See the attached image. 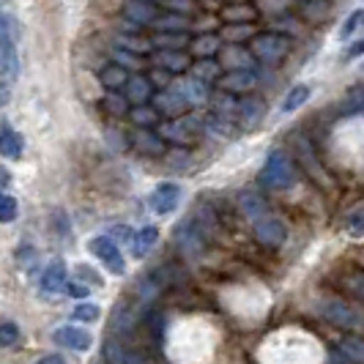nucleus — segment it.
I'll list each match as a JSON object with an SVG mask.
<instances>
[{
  "instance_id": "obj_36",
  "label": "nucleus",
  "mask_w": 364,
  "mask_h": 364,
  "mask_svg": "<svg viewBox=\"0 0 364 364\" xmlns=\"http://www.w3.org/2000/svg\"><path fill=\"white\" fill-rule=\"evenodd\" d=\"M296 148H299V159H301V164L310 170L315 178H321V170H318V164H315V154H312L310 143H307L304 137H299V140H296Z\"/></svg>"
},
{
  "instance_id": "obj_17",
  "label": "nucleus",
  "mask_w": 364,
  "mask_h": 364,
  "mask_svg": "<svg viewBox=\"0 0 364 364\" xmlns=\"http://www.w3.org/2000/svg\"><path fill=\"white\" fill-rule=\"evenodd\" d=\"M132 140H134V148H137L140 154H146V156H162L164 154V137L156 134V132H151V129L137 127Z\"/></svg>"
},
{
  "instance_id": "obj_20",
  "label": "nucleus",
  "mask_w": 364,
  "mask_h": 364,
  "mask_svg": "<svg viewBox=\"0 0 364 364\" xmlns=\"http://www.w3.org/2000/svg\"><path fill=\"white\" fill-rule=\"evenodd\" d=\"M14 63V38H11V19L0 11V69Z\"/></svg>"
},
{
  "instance_id": "obj_56",
  "label": "nucleus",
  "mask_w": 364,
  "mask_h": 364,
  "mask_svg": "<svg viewBox=\"0 0 364 364\" xmlns=\"http://www.w3.org/2000/svg\"><path fill=\"white\" fill-rule=\"evenodd\" d=\"M304 3H307V0H304Z\"/></svg>"
},
{
  "instance_id": "obj_6",
  "label": "nucleus",
  "mask_w": 364,
  "mask_h": 364,
  "mask_svg": "<svg viewBox=\"0 0 364 364\" xmlns=\"http://www.w3.org/2000/svg\"><path fill=\"white\" fill-rule=\"evenodd\" d=\"M53 340L58 343V346L69 348V350H88V348L93 346V337L85 331V328L74 326V323H69V326H58L53 331Z\"/></svg>"
},
{
  "instance_id": "obj_41",
  "label": "nucleus",
  "mask_w": 364,
  "mask_h": 364,
  "mask_svg": "<svg viewBox=\"0 0 364 364\" xmlns=\"http://www.w3.org/2000/svg\"><path fill=\"white\" fill-rule=\"evenodd\" d=\"M343 285H346V291L353 293L356 299H364V272H356V274H350V277H346Z\"/></svg>"
},
{
  "instance_id": "obj_52",
  "label": "nucleus",
  "mask_w": 364,
  "mask_h": 364,
  "mask_svg": "<svg viewBox=\"0 0 364 364\" xmlns=\"http://www.w3.org/2000/svg\"><path fill=\"white\" fill-rule=\"evenodd\" d=\"M36 364H66V362H63V359H60L58 353H50V356H41V359H38Z\"/></svg>"
},
{
  "instance_id": "obj_49",
  "label": "nucleus",
  "mask_w": 364,
  "mask_h": 364,
  "mask_svg": "<svg viewBox=\"0 0 364 364\" xmlns=\"http://www.w3.org/2000/svg\"><path fill=\"white\" fill-rule=\"evenodd\" d=\"M151 82H154V85H167V82H170V72H164V69L156 66V72L151 74Z\"/></svg>"
},
{
  "instance_id": "obj_3",
  "label": "nucleus",
  "mask_w": 364,
  "mask_h": 364,
  "mask_svg": "<svg viewBox=\"0 0 364 364\" xmlns=\"http://www.w3.org/2000/svg\"><path fill=\"white\" fill-rule=\"evenodd\" d=\"M88 252H91L93 257H99L109 274H115V277H124V274H127V260H124V255H121L118 244H115L109 236L91 238V241H88Z\"/></svg>"
},
{
  "instance_id": "obj_4",
  "label": "nucleus",
  "mask_w": 364,
  "mask_h": 364,
  "mask_svg": "<svg viewBox=\"0 0 364 364\" xmlns=\"http://www.w3.org/2000/svg\"><path fill=\"white\" fill-rule=\"evenodd\" d=\"M181 198H183V192L178 183L164 181L148 195V205H151L154 214H162L164 217V214H173V211L181 205Z\"/></svg>"
},
{
  "instance_id": "obj_8",
  "label": "nucleus",
  "mask_w": 364,
  "mask_h": 364,
  "mask_svg": "<svg viewBox=\"0 0 364 364\" xmlns=\"http://www.w3.org/2000/svg\"><path fill=\"white\" fill-rule=\"evenodd\" d=\"M257 85L255 69H233L219 77V88L228 93H250Z\"/></svg>"
},
{
  "instance_id": "obj_5",
  "label": "nucleus",
  "mask_w": 364,
  "mask_h": 364,
  "mask_svg": "<svg viewBox=\"0 0 364 364\" xmlns=\"http://www.w3.org/2000/svg\"><path fill=\"white\" fill-rule=\"evenodd\" d=\"M255 238L263 244V247H282L285 244V238H288V228H285V222L282 219L272 217V214H266V217H260L255 222Z\"/></svg>"
},
{
  "instance_id": "obj_38",
  "label": "nucleus",
  "mask_w": 364,
  "mask_h": 364,
  "mask_svg": "<svg viewBox=\"0 0 364 364\" xmlns=\"http://www.w3.org/2000/svg\"><path fill=\"white\" fill-rule=\"evenodd\" d=\"M362 25H364V9H356V11L346 19V25L340 28V38H350Z\"/></svg>"
},
{
  "instance_id": "obj_48",
  "label": "nucleus",
  "mask_w": 364,
  "mask_h": 364,
  "mask_svg": "<svg viewBox=\"0 0 364 364\" xmlns=\"http://www.w3.org/2000/svg\"><path fill=\"white\" fill-rule=\"evenodd\" d=\"M66 291H69L72 299H85V296H88V288H85V285H80V282H69V285H66Z\"/></svg>"
},
{
  "instance_id": "obj_42",
  "label": "nucleus",
  "mask_w": 364,
  "mask_h": 364,
  "mask_svg": "<svg viewBox=\"0 0 364 364\" xmlns=\"http://www.w3.org/2000/svg\"><path fill=\"white\" fill-rule=\"evenodd\" d=\"M115 60H118L121 66H127V69H140V66H143V55H134V53H129V50H121V47H118V53H115Z\"/></svg>"
},
{
  "instance_id": "obj_50",
  "label": "nucleus",
  "mask_w": 364,
  "mask_h": 364,
  "mask_svg": "<svg viewBox=\"0 0 364 364\" xmlns=\"http://www.w3.org/2000/svg\"><path fill=\"white\" fill-rule=\"evenodd\" d=\"M350 107L359 109V112H364V88H359V91L350 93Z\"/></svg>"
},
{
  "instance_id": "obj_43",
  "label": "nucleus",
  "mask_w": 364,
  "mask_h": 364,
  "mask_svg": "<svg viewBox=\"0 0 364 364\" xmlns=\"http://www.w3.org/2000/svg\"><path fill=\"white\" fill-rule=\"evenodd\" d=\"M74 274H77L80 279H85L88 285H96V288H102V285H105V279L93 272L91 266H77V269H74Z\"/></svg>"
},
{
  "instance_id": "obj_18",
  "label": "nucleus",
  "mask_w": 364,
  "mask_h": 364,
  "mask_svg": "<svg viewBox=\"0 0 364 364\" xmlns=\"http://www.w3.org/2000/svg\"><path fill=\"white\" fill-rule=\"evenodd\" d=\"M0 156L11 159V162H17L22 156V137H19L17 129L9 127V124L0 127Z\"/></svg>"
},
{
  "instance_id": "obj_10",
  "label": "nucleus",
  "mask_w": 364,
  "mask_h": 364,
  "mask_svg": "<svg viewBox=\"0 0 364 364\" xmlns=\"http://www.w3.org/2000/svg\"><path fill=\"white\" fill-rule=\"evenodd\" d=\"M323 318H326L328 323H334V326L340 328H353L359 323V318H356V312L348 307L343 299H331L323 304Z\"/></svg>"
},
{
  "instance_id": "obj_51",
  "label": "nucleus",
  "mask_w": 364,
  "mask_h": 364,
  "mask_svg": "<svg viewBox=\"0 0 364 364\" xmlns=\"http://www.w3.org/2000/svg\"><path fill=\"white\" fill-rule=\"evenodd\" d=\"M328 364H353V362L348 359V356L343 353V350H334V353L328 356Z\"/></svg>"
},
{
  "instance_id": "obj_7",
  "label": "nucleus",
  "mask_w": 364,
  "mask_h": 364,
  "mask_svg": "<svg viewBox=\"0 0 364 364\" xmlns=\"http://www.w3.org/2000/svg\"><path fill=\"white\" fill-rule=\"evenodd\" d=\"M219 63H222V69H228V72H233V69H252L255 66V55L250 47H241V44H228V47H222L219 50Z\"/></svg>"
},
{
  "instance_id": "obj_23",
  "label": "nucleus",
  "mask_w": 364,
  "mask_h": 364,
  "mask_svg": "<svg viewBox=\"0 0 364 364\" xmlns=\"http://www.w3.org/2000/svg\"><path fill=\"white\" fill-rule=\"evenodd\" d=\"M178 91L183 93V99H186L189 105H205V102H208V96H211L208 82H203V80H198V77L183 80L181 85H178Z\"/></svg>"
},
{
  "instance_id": "obj_46",
  "label": "nucleus",
  "mask_w": 364,
  "mask_h": 364,
  "mask_svg": "<svg viewBox=\"0 0 364 364\" xmlns=\"http://www.w3.org/2000/svg\"><path fill=\"white\" fill-rule=\"evenodd\" d=\"M328 14V3H321V0H307V19H318Z\"/></svg>"
},
{
  "instance_id": "obj_55",
  "label": "nucleus",
  "mask_w": 364,
  "mask_h": 364,
  "mask_svg": "<svg viewBox=\"0 0 364 364\" xmlns=\"http://www.w3.org/2000/svg\"><path fill=\"white\" fill-rule=\"evenodd\" d=\"M9 181H11V176H9V173L0 167V189H3V186H9Z\"/></svg>"
},
{
  "instance_id": "obj_11",
  "label": "nucleus",
  "mask_w": 364,
  "mask_h": 364,
  "mask_svg": "<svg viewBox=\"0 0 364 364\" xmlns=\"http://www.w3.org/2000/svg\"><path fill=\"white\" fill-rule=\"evenodd\" d=\"M176 241L181 244V252L186 255H198L203 250V230L198 228V222L195 219H186L178 225V230H176Z\"/></svg>"
},
{
  "instance_id": "obj_45",
  "label": "nucleus",
  "mask_w": 364,
  "mask_h": 364,
  "mask_svg": "<svg viewBox=\"0 0 364 364\" xmlns=\"http://www.w3.org/2000/svg\"><path fill=\"white\" fill-rule=\"evenodd\" d=\"M348 233H350L353 238L364 236V208L362 211H356L353 217L348 219Z\"/></svg>"
},
{
  "instance_id": "obj_12",
  "label": "nucleus",
  "mask_w": 364,
  "mask_h": 364,
  "mask_svg": "<svg viewBox=\"0 0 364 364\" xmlns=\"http://www.w3.org/2000/svg\"><path fill=\"white\" fill-rule=\"evenodd\" d=\"M156 17H159V11H156L154 0H127V6H124V19L140 25V28L154 25Z\"/></svg>"
},
{
  "instance_id": "obj_30",
  "label": "nucleus",
  "mask_w": 364,
  "mask_h": 364,
  "mask_svg": "<svg viewBox=\"0 0 364 364\" xmlns=\"http://www.w3.org/2000/svg\"><path fill=\"white\" fill-rule=\"evenodd\" d=\"M310 96H312V88L307 82L293 85L291 91H288V96H285V102H282V112H296L299 107H304Z\"/></svg>"
},
{
  "instance_id": "obj_37",
  "label": "nucleus",
  "mask_w": 364,
  "mask_h": 364,
  "mask_svg": "<svg viewBox=\"0 0 364 364\" xmlns=\"http://www.w3.org/2000/svg\"><path fill=\"white\" fill-rule=\"evenodd\" d=\"M19 214L17 198H11L9 192H0V222H14Z\"/></svg>"
},
{
  "instance_id": "obj_31",
  "label": "nucleus",
  "mask_w": 364,
  "mask_h": 364,
  "mask_svg": "<svg viewBox=\"0 0 364 364\" xmlns=\"http://www.w3.org/2000/svg\"><path fill=\"white\" fill-rule=\"evenodd\" d=\"M238 205H241V211L252 219V222H257L260 217H266V203H263V198L255 195V192H241Z\"/></svg>"
},
{
  "instance_id": "obj_47",
  "label": "nucleus",
  "mask_w": 364,
  "mask_h": 364,
  "mask_svg": "<svg viewBox=\"0 0 364 364\" xmlns=\"http://www.w3.org/2000/svg\"><path fill=\"white\" fill-rule=\"evenodd\" d=\"M260 9L263 11H277V14H282V11H288V0H260Z\"/></svg>"
},
{
  "instance_id": "obj_25",
  "label": "nucleus",
  "mask_w": 364,
  "mask_h": 364,
  "mask_svg": "<svg viewBox=\"0 0 364 364\" xmlns=\"http://www.w3.org/2000/svg\"><path fill=\"white\" fill-rule=\"evenodd\" d=\"M189 25H192L189 17L178 14V11H167V14H159V17L154 19V28L156 31H167V33H186Z\"/></svg>"
},
{
  "instance_id": "obj_9",
  "label": "nucleus",
  "mask_w": 364,
  "mask_h": 364,
  "mask_svg": "<svg viewBox=\"0 0 364 364\" xmlns=\"http://www.w3.org/2000/svg\"><path fill=\"white\" fill-rule=\"evenodd\" d=\"M63 291H66V263L53 260L41 274V293L44 296H60Z\"/></svg>"
},
{
  "instance_id": "obj_19",
  "label": "nucleus",
  "mask_w": 364,
  "mask_h": 364,
  "mask_svg": "<svg viewBox=\"0 0 364 364\" xmlns=\"http://www.w3.org/2000/svg\"><path fill=\"white\" fill-rule=\"evenodd\" d=\"M192 132H195V121H189V118H170L167 124L162 127V137L164 140H173V143H186V140H192Z\"/></svg>"
},
{
  "instance_id": "obj_2",
  "label": "nucleus",
  "mask_w": 364,
  "mask_h": 364,
  "mask_svg": "<svg viewBox=\"0 0 364 364\" xmlns=\"http://www.w3.org/2000/svg\"><path fill=\"white\" fill-rule=\"evenodd\" d=\"M296 181V167L285 151H272L260 170V183L266 189H288Z\"/></svg>"
},
{
  "instance_id": "obj_22",
  "label": "nucleus",
  "mask_w": 364,
  "mask_h": 364,
  "mask_svg": "<svg viewBox=\"0 0 364 364\" xmlns=\"http://www.w3.org/2000/svg\"><path fill=\"white\" fill-rule=\"evenodd\" d=\"M159 241V230L154 228V225H146V228H140L134 238H132V255L134 257H146L151 250H154V244Z\"/></svg>"
},
{
  "instance_id": "obj_1",
  "label": "nucleus",
  "mask_w": 364,
  "mask_h": 364,
  "mask_svg": "<svg viewBox=\"0 0 364 364\" xmlns=\"http://www.w3.org/2000/svg\"><path fill=\"white\" fill-rule=\"evenodd\" d=\"M250 50L260 63L266 66H277L285 60V55L291 53V36L279 33V31H266V33H255L250 38Z\"/></svg>"
},
{
  "instance_id": "obj_53",
  "label": "nucleus",
  "mask_w": 364,
  "mask_h": 364,
  "mask_svg": "<svg viewBox=\"0 0 364 364\" xmlns=\"http://www.w3.org/2000/svg\"><path fill=\"white\" fill-rule=\"evenodd\" d=\"M9 99H11L9 85H6V82H0V107H3V105H9Z\"/></svg>"
},
{
  "instance_id": "obj_29",
  "label": "nucleus",
  "mask_w": 364,
  "mask_h": 364,
  "mask_svg": "<svg viewBox=\"0 0 364 364\" xmlns=\"http://www.w3.org/2000/svg\"><path fill=\"white\" fill-rule=\"evenodd\" d=\"M257 9L250 3H233V6H225L222 9V19L225 22H255Z\"/></svg>"
},
{
  "instance_id": "obj_27",
  "label": "nucleus",
  "mask_w": 364,
  "mask_h": 364,
  "mask_svg": "<svg viewBox=\"0 0 364 364\" xmlns=\"http://www.w3.org/2000/svg\"><path fill=\"white\" fill-rule=\"evenodd\" d=\"M222 50V41L214 33H203L195 41H189V53L198 55V58H214Z\"/></svg>"
},
{
  "instance_id": "obj_16",
  "label": "nucleus",
  "mask_w": 364,
  "mask_h": 364,
  "mask_svg": "<svg viewBox=\"0 0 364 364\" xmlns=\"http://www.w3.org/2000/svg\"><path fill=\"white\" fill-rule=\"evenodd\" d=\"M124 93L132 105H148L154 99V82L151 77H143V74H134L129 77V82L124 85Z\"/></svg>"
},
{
  "instance_id": "obj_54",
  "label": "nucleus",
  "mask_w": 364,
  "mask_h": 364,
  "mask_svg": "<svg viewBox=\"0 0 364 364\" xmlns=\"http://www.w3.org/2000/svg\"><path fill=\"white\" fill-rule=\"evenodd\" d=\"M356 55H364V41H356V47L348 50V58H356Z\"/></svg>"
},
{
  "instance_id": "obj_24",
  "label": "nucleus",
  "mask_w": 364,
  "mask_h": 364,
  "mask_svg": "<svg viewBox=\"0 0 364 364\" xmlns=\"http://www.w3.org/2000/svg\"><path fill=\"white\" fill-rule=\"evenodd\" d=\"M192 77H198L203 82H219V77H222V63L214 60V58H198V63H192Z\"/></svg>"
},
{
  "instance_id": "obj_34",
  "label": "nucleus",
  "mask_w": 364,
  "mask_h": 364,
  "mask_svg": "<svg viewBox=\"0 0 364 364\" xmlns=\"http://www.w3.org/2000/svg\"><path fill=\"white\" fill-rule=\"evenodd\" d=\"M129 102L127 99V93H118V91H107V96L102 99V107L107 109L109 115H129Z\"/></svg>"
},
{
  "instance_id": "obj_14",
  "label": "nucleus",
  "mask_w": 364,
  "mask_h": 364,
  "mask_svg": "<svg viewBox=\"0 0 364 364\" xmlns=\"http://www.w3.org/2000/svg\"><path fill=\"white\" fill-rule=\"evenodd\" d=\"M238 121H241V127L244 129H255L263 118H266V105H263V99H257V96H247V99H241L238 102Z\"/></svg>"
},
{
  "instance_id": "obj_32",
  "label": "nucleus",
  "mask_w": 364,
  "mask_h": 364,
  "mask_svg": "<svg viewBox=\"0 0 364 364\" xmlns=\"http://www.w3.org/2000/svg\"><path fill=\"white\" fill-rule=\"evenodd\" d=\"M151 44H154L156 50H183V47H189V38H186V33L156 31V36L151 38Z\"/></svg>"
},
{
  "instance_id": "obj_13",
  "label": "nucleus",
  "mask_w": 364,
  "mask_h": 364,
  "mask_svg": "<svg viewBox=\"0 0 364 364\" xmlns=\"http://www.w3.org/2000/svg\"><path fill=\"white\" fill-rule=\"evenodd\" d=\"M189 107H192V105L183 99V93L178 91V88H167V91H162L156 96V109H159L162 115H167V118H181Z\"/></svg>"
},
{
  "instance_id": "obj_28",
  "label": "nucleus",
  "mask_w": 364,
  "mask_h": 364,
  "mask_svg": "<svg viewBox=\"0 0 364 364\" xmlns=\"http://www.w3.org/2000/svg\"><path fill=\"white\" fill-rule=\"evenodd\" d=\"M118 47H121V50H129V53H134V55H148L154 50L151 38H140V33H129V31L118 33Z\"/></svg>"
},
{
  "instance_id": "obj_44",
  "label": "nucleus",
  "mask_w": 364,
  "mask_h": 364,
  "mask_svg": "<svg viewBox=\"0 0 364 364\" xmlns=\"http://www.w3.org/2000/svg\"><path fill=\"white\" fill-rule=\"evenodd\" d=\"M156 3H162L167 11H178V14H189L195 9L192 0H156Z\"/></svg>"
},
{
  "instance_id": "obj_35",
  "label": "nucleus",
  "mask_w": 364,
  "mask_h": 364,
  "mask_svg": "<svg viewBox=\"0 0 364 364\" xmlns=\"http://www.w3.org/2000/svg\"><path fill=\"white\" fill-rule=\"evenodd\" d=\"M337 350H343L353 364H364V340L359 337H343L337 343Z\"/></svg>"
},
{
  "instance_id": "obj_26",
  "label": "nucleus",
  "mask_w": 364,
  "mask_h": 364,
  "mask_svg": "<svg viewBox=\"0 0 364 364\" xmlns=\"http://www.w3.org/2000/svg\"><path fill=\"white\" fill-rule=\"evenodd\" d=\"M129 118H132V124L140 129H151L159 124V118H162V112L156 107H151V105H134V107L129 109Z\"/></svg>"
},
{
  "instance_id": "obj_40",
  "label": "nucleus",
  "mask_w": 364,
  "mask_h": 364,
  "mask_svg": "<svg viewBox=\"0 0 364 364\" xmlns=\"http://www.w3.org/2000/svg\"><path fill=\"white\" fill-rule=\"evenodd\" d=\"M19 343L17 323H0V348H11Z\"/></svg>"
},
{
  "instance_id": "obj_39",
  "label": "nucleus",
  "mask_w": 364,
  "mask_h": 364,
  "mask_svg": "<svg viewBox=\"0 0 364 364\" xmlns=\"http://www.w3.org/2000/svg\"><path fill=\"white\" fill-rule=\"evenodd\" d=\"M74 321H82V323H93V321H99V315L102 310L96 307V304H80V307H74Z\"/></svg>"
},
{
  "instance_id": "obj_15",
  "label": "nucleus",
  "mask_w": 364,
  "mask_h": 364,
  "mask_svg": "<svg viewBox=\"0 0 364 364\" xmlns=\"http://www.w3.org/2000/svg\"><path fill=\"white\" fill-rule=\"evenodd\" d=\"M154 63L170 74H181L186 69H192L189 55L183 53V50H156L154 53Z\"/></svg>"
},
{
  "instance_id": "obj_21",
  "label": "nucleus",
  "mask_w": 364,
  "mask_h": 364,
  "mask_svg": "<svg viewBox=\"0 0 364 364\" xmlns=\"http://www.w3.org/2000/svg\"><path fill=\"white\" fill-rule=\"evenodd\" d=\"M99 82H102V88H107V91H118V88H124V85L129 82L127 66H121L118 60H115V63H107V66L99 72Z\"/></svg>"
},
{
  "instance_id": "obj_33",
  "label": "nucleus",
  "mask_w": 364,
  "mask_h": 364,
  "mask_svg": "<svg viewBox=\"0 0 364 364\" xmlns=\"http://www.w3.org/2000/svg\"><path fill=\"white\" fill-rule=\"evenodd\" d=\"M222 36L228 38L230 44H241V41L255 36V28H252V22H228V28H225Z\"/></svg>"
}]
</instances>
